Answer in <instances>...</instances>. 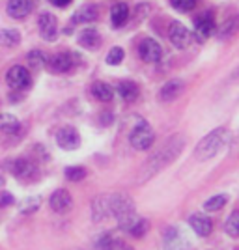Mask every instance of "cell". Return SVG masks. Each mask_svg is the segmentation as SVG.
Returning <instances> with one entry per match:
<instances>
[{
    "instance_id": "3957f363",
    "label": "cell",
    "mask_w": 239,
    "mask_h": 250,
    "mask_svg": "<svg viewBox=\"0 0 239 250\" xmlns=\"http://www.w3.org/2000/svg\"><path fill=\"white\" fill-rule=\"evenodd\" d=\"M109 209H110V215L118 220V224L124 229L138 217L135 211V204L127 194H110Z\"/></svg>"
},
{
    "instance_id": "5bb4252c",
    "label": "cell",
    "mask_w": 239,
    "mask_h": 250,
    "mask_svg": "<svg viewBox=\"0 0 239 250\" xmlns=\"http://www.w3.org/2000/svg\"><path fill=\"white\" fill-rule=\"evenodd\" d=\"M183 90H185V83L179 79H172V81L163 84V88L159 90V99L161 101H174L176 97L181 95Z\"/></svg>"
},
{
    "instance_id": "603a6c76",
    "label": "cell",
    "mask_w": 239,
    "mask_h": 250,
    "mask_svg": "<svg viewBox=\"0 0 239 250\" xmlns=\"http://www.w3.org/2000/svg\"><path fill=\"white\" fill-rule=\"evenodd\" d=\"M19 129H21V122H19L15 116L8 114V112L0 114V131H2V133L13 135V133H17Z\"/></svg>"
},
{
    "instance_id": "277c9868",
    "label": "cell",
    "mask_w": 239,
    "mask_h": 250,
    "mask_svg": "<svg viewBox=\"0 0 239 250\" xmlns=\"http://www.w3.org/2000/svg\"><path fill=\"white\" fill-rule=\"evenodd\" d=\"M153 142H155V133L148 122H138L129 133V144L138 151L150 149L153 146Z\"/></svg>"
},
{
    "instance_id": "7a4b0ae2",
    "label": "cell",
    "mask_w": 239,
    "mask_h": 250,
    "mask_svg": "<svg viewBox=\"0 0 239 250\" xmlns=\"http://www.w3.org/2000/svg\"><path fill=\"white\" fill-rule=\"evenodd\" d=\"M230 140V131L224 127H218L215 131H211L209 135H206L200 144L196 146V159L198 161H209L213 157L220 153V149L226 146V142Z\"/></svg>"
},
{
    "instance_id": "4316f807",
    "label": "cell",
    "mask_w": 239,
    "mask_h": 250,
    "mask_svg": "<svg viewBox=\"0 0 239 250\" xmlns=\"http://www.w3.org/2000/svg\"><path fill=\"white\" fill-rule=\"evenodd\" d=\"M226 204H228V196H226V194H215V196H211L209 200H206V202H204V211L213 213V211L222 209Z\"/></svg>"
},
{
    "instance_id": "8fae6325",
    "label": "cell",
    "mask_w": 239,
    "mask_h": 250,
    "mask_svg": "<svg viewBox=\"0 0 239 250\" xmlns=\"http://www.w3.org/2000/svg\"><path fill=\"white\" fill-rule=\"evenodd\" d=\"M187 222L198 237H208L213 231V220L209 219L208 215H204V213H193L187 219Z\"/></svg>"
},
{
    "instance_id": "f546056e",
    "label": "cell",
    "mask_w": 239,
    "mask_h": 250,
    "mask_svg": "<svg viewBox=\"0 0 239 250\" xmlns=\"http://www.w3.org/2000/svg\"><path fill=\"white\" fill-rule=\"evenodd\" d=\"M26 60H28V65H32L34 69H42L43 65L47 63V58H45V54L42 51H30Z\"/></svg>"
},
{
    "instance_id": "ba28073f",
    "label": "cell",
    "mask_w": 239,
    "mask_h": 250,
    "mask_svg": "<svg viewBox=\"0 0 239 250\" xmlns=\"http://www.w3.org/2000/svg\"><path fill=\"white\" fill-rule=\"evenodd\" d=\"M168 40H170V43H172L176 49H185V47H189L191 42H193V36H191V32L185 28V24L174 21L170 24V28H168Z\"/></svg>"
},
{
    "instance_id": "ac0fdd59",
    "label": "cell",
    "mask_w": 239,
    "mask_h": 250,
    "mask_svg": "<svg viewBox=\"0 0 239 250\" xmlns=\"http://www.w3.org/2000/svg\"><path fill=\"white\" fill-rule=\"evenodd\" d=\"M116 92L125 103H133L138 97V86L135 83H131V81H120L118 86H116Z\"/></svg>"
},
{
    "instance_id": "8d00e7d4",
    "label": "cell",
    "mask_w": 239,
    "mask_h": 250,
    "mask_svg": "<svg viewBox=\"0 0 239 250\" xmlns=\"http://www.w3.org/2000/svg\"><path fill=\"white\" fill-rule=\"evenodd\" d=\"M52 6H58V8H65L71 4V0H49Z\"/></svg>"
},
{
    "instance_id": "e0dca14e",
    "label": "cell",
    "mask_w": 239,
    "mask_h": 250,
    "mask_svg": "<svg viewBox=\"0 0 239 250\" xmlns=\"http://www.w3.org/2000/svg\"><path fill=\"white\" fill-rule=\"evenodd\" d=\"M129 19V6L125 2H118L112 6L110 10V21H112V26L114 28H122L125 26V22Z\"/></svg>"
},
{
    "instance_id": "30bf717a",
    "label": "cell",
    "mask_w": 239,
    "mask_h": 250,
    "mask_svg": "<svg viewBox=\"0 0 239 250\" xmlns=\"http://www.w3.org/2000/svg\"><path fill=\"white\" fill-rule=\"evenodd\" d=\"M138 54H140V58H142L144 62L155 63L163 58V49H161V45H159L155 40L146 38V40H142L140 45H138Z\"/></svg>"
},
{
    "instance_id": "e575fe53",
    "label": "cell",
    "mask_w": 239,
    "mask_h": 250,
    "mask_svg": "<svg viewBox=\"0 0 239 250\" xmlns=\"http://www.w3.org/2000/svg\"><path fill=\"white\" fill-rule=\"evenodd\" d=\"M15 204V196L8 192V190H4V192H0V208H8V206H13Z\"/></svg>"
},
{
    "instance_id": "d4e9b609",
    "label": "cell",
    "mask_w": 239,
    "mask_h": 250,
    "mask_svg": "<svg viewBox=\"0 0 239 250\" xmlns=\"http://www.w3.org/2000/svg\"><path fill=\"white\" fill-rule=\"evenodd\" d=\"M224 233L232 239L239 237V209H234L228 215V219L224 222Z\"/></svg>"
},
{
    "instance_id": "ffe728a7",
    "label": "cell",
    "mask_w": 239,
    "mask_h": 250,
    "mask_svg": "<svg viewBox=\"0 0 239 250\" xmlns=\"http://www.w3.org/2000/svg\"><path fill=\"white\" fill-rule=\"evenodd\" d=\"M97 19V8L95 6H83L81 10L73 13L71 22L73 24H81V22H92Z\"/></svg>"
},
{
    "instance_id": "5b68a950",
    "label": "cell",
    "mask_w": 239,
    "mask_h": 250,
    "mask_svg": "<svg viewBox=\"0 0 239 250\" xmlns=\"http://www.w3.org/2000/svg\"><path fill=\"white\" fill-rule=\"evenodd\" d=\"M6 83L11 90H26L32 84V75L24 65H13L6 75Z\"/></svg>"
},
{
    "instance_id": "4dcf8cb0",
    "label": "cell",
    "mask_w": 239,
    "mask_h": 250,
    "mask_svg": "<svg viewBox=\"0 0 239 250\" xmlns=\"http://www.w3.org/2000/svg\"><path fill=\"white\" fill-rule=\"evenodd\" d=\"M40 196H28V198L22 200L21 204V213H24V215H30V213H34V211H38V208H40Z\"/></svg>"
},
{
    "instance_id": "cb8c5ba5",
    "label": "cell",
    "mask_w": 239,
    "mask_h": 250,
    "mask_svg": "<svg viewBox=\"0 0 239 250\" xmlns=\"http://www.w3.org/2000/svg\"><path fill=\"white\" fill-rule=\"evenodd\" d=\"M109 198H110V194H107V196H99V198L94 200V220L95 222H99V220H103L107 215H110V209H109Z\"/></svg>"
},
{
    "instance_id": "52a82bcc",
    "label": "cell",
    "mask_w": 239,
    "mask_h": 250,
    "mask_svg": "<svg viewBox=\"0 0 239 250\" xmlns=\"http://www.w3.org/2000/svg\"><path fill=\"white\" fill-rule=\"evenodd\" d=\"M56 144L62 149H65V151H73V149H77L81 146V135H79V131L75 127L65 125L56 133Z\"/></svg>"
},
{
    "instance_id": "8992f818",
    "label": "cell",
    "mask_w": 239,
    "mask_h": 250,
    "mask_svg": "<svg viewBox=\"0 0 239 250\" xmlns=\"http://www.w3.org/2000/svg\"><path fill=\"white\" fill-rule=\"evenodd\" d=\"M11 174L21 179V181H36L40 172H38V167L28 161V159H17L15 163H11Z\"/></svg>"
},
{
    "instance_id": "4fadbf2b",
    "label": "cell",
    "mask_w": 239,
    "mask_h": 250,
    "mask_svg": "<svg viewBox=\"0 0 239 250\" xmlns=\"http://www.w3.org/2000/svg\"><path fill=\"white\" fill-rule=\"evenodd\" d=\"M49 206L54 213H67L69 209L73 208V198L71 194L65 190V188H58L51 194V200H49Z\"/></svg>"
},
{
    "instance_id": "d6986e66",
    "label": "cell",
    "mask_w": 239,
    "mask_h": 250,
    "mask_svg": "<svg viewBox=\"0 0 239 250\" xmlns=\"http://www.w3.org/2000/svg\"><path fill=\"white\" fill-rule=\"evenodd\" d=\"M92 95L97 101H101V103H109L114 97V88L107 83H95L92 86Z\"/></svg>"
},
{
    "instance_id": "1f68e13d",
    "label": "cell",
    "mask_w": 239,
    "mask_h": 250,
    "mask_svg": "<svg viewBox=\"0 0 239 250\" xmlns=\"http://www.w3.org/2000/svg\"><path fill=\"white\" fill-rule=\"evenodd\" d=\"M125 52L122 47H114V49H110L109 54H107V63L109 65H118V63L124 60Z\"/></svg>"
},
{
    "instance_id": "44dd1931",
    "label": "cell",
    "mask_w": 239,
    "mask_h": 250,
    "mask_svg": "<svg viewBox=\"0 0 239 250\" xmlns=\"http://www.w3.org/2000/svg\"><path fill=\"white\" fill-rule=\"evenodd\" d=\"M148 229H150V222H148L144 217H136V219L125 228V231H127L129 235H133L135 239H142L146 233H148Z\"/></svg>"
},
{
    "instance_id": "d6a6232c",
    "label": "cell",
    "mask_w": 239,
    "mask_h": 250,
    "mask_svg": "<svg viewBox=\"0 0 239 250\" xmlns=\"http://www.w3.org/2000/svg\"><path fill=\"white\" fill-rule=\"evenodd\" d=\"M170 4H172V8L177 11H181V13H187L195 8V0H170Z\"/></svg>"
},
{
    "instance_id": "2e32d148",
    "label": "cell",
    "mask_w": 239,
    "mask_h": 250,
    "mask_svg": "<svg viewBox=\"0 0 239 250\" xmlns=\"http://www.w3.org/2000/svg\"><path fill=\"white\" fill-rule=\"evenodd\" d=\"M8 15L13 19H24L32 11V0H10L8 2Z\"/></svg>"
},
{
    "instance_id": "9a60e30c",
    "label": "cell",
    "mask_w": 239,
    "mask_h": 250,
    "mask_svg": "<svg viewBox=\"0 0 239 250\" xmlns=\"http://www.w3.org/2000/svg\"><path fill=\"white\" fill-rule=\"evenodd\" d=\"M73 65V56L69 52H60V54H54L51 60H49V69L52 73H67Z\"/></svg>"
},
{
    "instance_id": "6da1fadb",
    "label": "cell",
    "mask_w": 239,
    "mask_h": 250,
    "mask_svg": "<svg viewBox=\"0 0 239 250\" xmlns=\"http://www.w3.org/2000/svg\"><path fill=\"white\" fill-rule=\"evenodd\" d=\"M183 147H185V136L183 135H174L172 138H168L167 144L148 159V163L142 168V176L138 177V181L144 183L146 179L155 176L159 170H163L165 167L172 165L177 159V155L183 151Z\"/></svg>"
},
{
    "instance_id": "7c38bea8",
    "label": "cell",
    "mask_w": 239,
    "mask_h": 250,
    "mask_svg": "<svg viewBox=\"0 0 239 250\" xmlns=\"http://www.w3.org/2000/svg\"><path fill=\"white\" fill-rule=\"evenodd\" d=\"M38 26H40V34L45 42H54L56 40V34H58V21L52 13L43 11L38 19Z\"/></svg>"
},
{
    "instance_id": "74e56055",
    "label": "cell",
    "mask_w": 239,
    "mask_h": 250,
    "mask_svg": "<svg viewBox=\"0 0 239 250\" xmlns=\"http://www.w3.org/2000/svg\"><path fill=\"white\" fill-rule=\"evenodd\" d=\"M0 185H4V179H2V177H0Z\"/></svg>"
},
{
    "instance_id": "83f0119b",
    "label": "cell",
    "mask_w": 239,
    "mask_h": 250,
    "mask_svg": "<svg viewBox=\"0 0 239 250\" xmlns=\"http://www.w3.org/2000/svg\"><path fill=\"white\" fill-rule=\"evenodd\" d=\"M238 30H239V17H230L228 21H224V24L218 28V36L220 38H232Z\"/></svg>"
},
{
    "instance_id": "9c48e42d",
    "label": "cell",
    "mask_w": 239,
    "mask_h": 250,
    "mask_svg": "<svg viewBox=\"0 0 239 250\" xmlns=\"http://www.w3.org/2000/svg\"><path fill=\"white\" fill-rule=\"evenodd\" d=\"M213 32H215V17H213V13H209V11L200 13L195 19V36H196V40L204 42Z\"/></svg>"
},
{
    "instance_id": "d590c367",
    "label": "cell",
    "mask_w": 239,
    "mask_h": 250,
    "mask_svg": "<svg viewBox=\"0 0 239 250\" xmlns=\"http://www.w3.org/2000/svg\"><path fill=\"white\" fill-rule=\"evenodd\" d=\"M230 153L232 155H239V136L236 140H232V146H230Z\"/></svg>"
},
{
    "instance_id": "7402d4cb",
    "label": "cell",
    "mask_w": 239,
    "mask_h": 250,
    "mask_svg": "<svg viewBox=\"0 0 239 250\" xmlns=\"http://www.w3.org/2000/svg\"><path fill=\"white\" fill-rule=\"evenodd\" d=\"M79 43L83 45L84 49H97L99 47V43H101V36H99V32L94 30V28H88V30H84L81 36H79Z\"/></svg>"
},
{
    "instance_id": "f1b7e54d",
    "label": "cell",
    "mask_w": 239,
    "mask_h": 250,
    "mask_svg": "<svg viewBox=\"0 0 239 250\" xmlns=\"http://www.w3.org/2000/svg\"><path fill=\"white\" fill-rule=\"evenodd\" d=\"M86 168L84 167H67L65 168V177L73 181V183H77V181H83L84 177H86Z\"/></svg>"
},
{
    "instance_id": "484cf974",
    "label": "cell",
    "mask_w": 239,
    "mask_h": 250,
    "mask_svg": "<svg viewBox=\"0 0 239 250\" xmlns=\"http://www.w3.org/2000/svg\"><path fill=\"white\" fill-rule=\"evenodd\" d=\"M21 42V34L15 28H6V30H0V45L2 47H15Z\"/></svg>"
},
{
    "instance_id": "836d02e7",
    "label": "cell",
    "mask_w": 239,
    "mask_h": 250,
    "mask_svg": "<svg viewBox=\"0 0 239 250\" xmlns=\"http://www.w3.org/2000/svg\"><path fill=\"white\" fill-rule=\"evenodd\" d=\"M105 250H135L129 243H125V241H122V239H112L109 241V245H107V249Z\"/></svg>"
}]
</instances>
